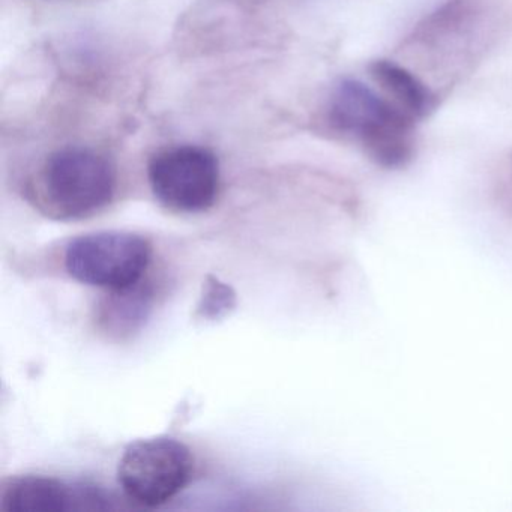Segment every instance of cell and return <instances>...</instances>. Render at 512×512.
Returning <instances> with one entry per match:
<instances>
[{"mask_svg": "<svg viewBox=\"0 0 512 512\" xmlns=\"http://www.w3.org/2000/svg\"><path fill=\"white\" fill-rule=\"evenodd\" d=\"M152 245L130 232H95L79 236L65 250V269L86 286L119 290L143 281Z\"/></svg>", "mask_w": 512, "mask_h": 512, "instance_id": "obj_4", "label": "cell"}, {"mask_svg": "<svg viewBox=\"0 0 512 512\" xmlns=\"http://www.w3.org/2000/svg\"><path fill=\"white\" fill-rule=\"evenodd\" d=\"M194 473L191 449L173 437L131 443L118 466V481L131 502L157 508L175 499Z\"/></svg>", "mask_w": 512, "mask_h": 512, "instance_id": "obj_3", "label": "cell"}, {"mask_svg": "<svg viewBox=\"0 0 512 512\" xmlns=\"http://www.w3.org/2000/svg\"><path fill=\"white\" fill-rule=\"evenodd\" d=\"M328 121L338 133L358 140L377 166L398 169L415 155V119L358 80L335 86Z\"/></svg>", "mask_w": 512, "mask_h": 512, "instance_id": "obj_1", "label": "cell"}, {"mask_svg": "<svg viewBox=\"0 0 512 512\" xmlns=\"http://www.w3.org/2000/svg\"><path fill=\"white\" fill-rule=\"evenodd\" d=\"M154 310V290L140 281L125 289L110 290L97 308V326L112 340H128L142 331Z\"/></svg>", "mask_w": 512, "mask_h": 512, "instance_id": "obj_7", "label": "cell"}, {"mask_svg": "<svg viewBox=\"0 0 512 512\" xmlns=\"http://www.w3.org/2000/svg\"><path fill=\"white\" fill-rule=\"evenodd\" d=\"M236 305V295L232 287L221 283L218 278L208 277L197 313L205 319H220Z\"/></svg>", "mask_w": 512, "mask_h": 512, "instance_id": "obj_9", "label": "cell"}, {"mask_svg": "<svg viewBox=\"0 0 512 512\" xmlns=\"http://www.w3.org/2000/svg\"><path fill=\"white\" fill-rule=\"evenodd\" d=\"M148 179L161 205L182 214H199L214 206L220 191V164L209 149L176 146L151 158Z\"/></svg>", "mask_w": 512, "mask_h": 512, "instance_id": "obj_5", "label": "cell"}, {"mask_svg": "<svg viewBox=\"0 0 512 512\" xmlns=\"http://www.w3.org/2000/svg\"><path fill=\"white\" fill-rule=\"evenodd\" d=\"M368 71L386 97L415 121L427 118L436 110V95L406 68L379 59L371 62Z\"/></svg>", "mask_w": 512, "mask_h": 512, "instance_id": "obj_8", "label": "cell"}, {"mask_svg": "<svg viewBox=\"0 0 512 512\" xmlns=\"http://www.w3.org/2000/svg\"><path fill=\"white\" fill-rule=\"evenodd\" d=\"M35 203L56 220L91 217L110 205L116 193V172L104 155L86 148L53 152L35 179Z\"/></svg>", "mask_w": 512, "mask_h": 512, "instance_id": "obj_2", "label": "cell"}, {"mask_svg": "<svg viewBox=\"0 0 512 512\" xmlns=\"http://www.w3.org/2000/svg\"><path fill=\"white\" fill-rule=\"evenodd\" d=\"M76 506L74 484L44 475L14 476L0 488V509L7 512H68Z\"/></svg>", "mask_w": 512, "mask_h": 512, "instance_id": "obj_6", "label": "cell"}]
</instances>
